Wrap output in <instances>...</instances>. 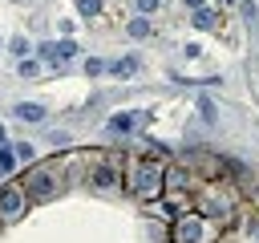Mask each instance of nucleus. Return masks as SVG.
<instances>
[{"mask_svg": "<svg viewBox=\"0 0 259 243\" xmlns=\"http://www.w3.org/2000/svg\"><path fill=\"white\" fill-rule=\"evenodd\" d=\"M198 113H202V122H214V117H219V113H214V101H210V97H202V101H198Z\"/></svg>", "mask_w": 259, "mask_h": 243, "instance_id": "nucleus-12", "label": "nucleus"}, {"mask_svg": "<svg viewBox=\"0 0 259 243\" xmlns=\"http://www.w3.org/2000/svg\"><path fill=\"white\" fill-rule=\"evenodd\" d=\"M174 243H206V219L202 215H182L174 223Z\"/></svg>", "mask_w": 259, "mask_h": 243, "instance_id": "nucleus-3", "label": "nucleus"}, {"mask_svg": "<svg viewBox=\"0 0 259 243\" xmlns=\"http://www.w3.org/2000/svg\"><path fill=\"white\" fill-rule=\"evenodd\" d=\"M162 186H166V170H162V162H158V158H146V162L134 170L130 190H134L138 198H154V194H162Z\"/></svg>", "mask_w": 259, "mask_h": 243, "instance_id": "nucleus-1", "label": "nucleus"}, {"mask_svg": "<svg viewBox=\"0 0 259 243\" xmlns=\"http://www.w3.org/2000/svg\"><path fill=\"white\" fill-rule=\"evenodd\" d=\"M89 182L93 186H113L117 182V154H97L93 170H89Z\"/></svg>", "mask_w": 259, "mask_h": 243, "instance_id": "nucleus-4", "label": "nucleus"}, {"mask_svg": "<svg viewBox=\"0 0 259 243\" xmlns=\"http://www.w3.org/2000/svg\"><path fill=\"white\" fill-rule=\"evenodd\" d=\"M0 146H4V126H0Z\"/></svg>", "mask_w": 259, "mask_h": 243, "instance_id": "nucleus-20", "label": "nucleus"}, {"mask_svg": "<svg viewBox=\"0 0 259 243\" xmlns=\"http://www.w3.org/2000/svg\"><path fill=\"white\" fill-rule=\"evenodd\" d=\"M16 117H20V122H45V109H40L36 101H20V105H16Z\"/></svg>", "mask_w": 259, "mask_h": 243, "instance_id": "nucleus-7", "label": "nucleus"}, {"mask_svg": "<svg viewBox=\"0 0 259 243\" xmlns=\"http://www.w3.org/2000/svg\"><path fill=\"white\" fill-rule=\"evenodd\" d=\"M85 73H89V77H101V73H105V61L89 57V61H85Z\"/></svg>", "mask_w": 259, "mask_h": 243, "instance_id": "nucleus-13", "label": "nucleus"}, {"mask_svg": "<svg viewBox=\"0 0 259 243\" xmlns=\"http://www.w3.org/2000/svg\"><path fill=\"white\" fill-rule=\"evenodd\" d=\"M24 211V190L20 186H0V219H16Z\"/></svg>", "mask_w": 259, "mask_h": 243, "instance_id": "nucleus-5", "label": "nucleus"}, {"mask_svg": "<svg viewBox=\"0 0 259 243\" xmlns=\"http://www.w3.org/2000/svg\"><path fill=\"white\" fill-rule=\"evenodd\" d=\"M36 69H40V65H36V61H28V57H24V61H20V77H36Z\"/></svg>", "mask_w": 259, "mask_h": 243, "instance_id": "nucleus-16", "label": "nucleus"}, {"mask_svg": "<svg viewBox=\"0 0 259 243\" xmlns=\"http://www.w3.org/2000/svg\"><path fill=\"white\" fill-rule=\"evenodd\" d=\"M28 158H32V146H28V142H24V146H16V162H28Z\"/></svg>", "mask_w": 259, "mask_h": 243, "instance_id": "nucleus-17", "label": "nucleus"}, {"mask_svg": "<svg viewBox=\"0 0 259 243\" xmlns=\"http://www.w3.org/2000/svg\"><path fill=\"white\" fill-rule=\"evenodd\" d=\"M130 36H150V20L146 16H134L130 20Z\"/></svg>", "mask_w": 259, "mask_h": 243, "instance_id": "nucleus-11", "label": "nucleus"}, {"mask_svg": "<svg viewBox=\"0 0 259 243\" xmlns=\"http://www.w3.org/2000/svg\"><path fill=\"white\" fill-rule=\"evenodd\" d=\"M77 8H81L85 16H97V12H101V0H77Z\"/></svg>", "mask_w": 259, "mask_h": 243, "instance_id": "nucleus-14", "label": "nucleus"}, {"mask_svg": "<svg viewBox=\"0 0 259 243\" xmlns=\"http://www.w3.org/2000/svg\"><path fill=\"white\" fill-rule=\"evenodd\" d=\"M12 166H16V154H12V150H4V146H0V170H12Z\"/></svg>", "mask_w": 259, "mask_h": 243, "instance_id": "nucleus-15", "label": "nucleus"}, {"mask_svg": "<svg viewBox=\"0 0 259 243\" xmlns=\"http://www.w3.org/2000/svg\"><path fill=\"white\" fill-rule=\"evenodd\" d=\"M194 28H219V12H210V8H194Z\"/></svg>", "mask_w": 259, "mask_h": 243, "instance_id": "nucleus-8", "label": "nucleus"}, {"mask_svg": "<svg viewBox=\"0 0 259 243\" xmlns=\"http://www.w3.org/2000/svg\"><path fill=\"white\" fill-rule=\"evenodd\" d=\"M186 4H190V8H202V0H186Z\"/></svg>", "mask_w": 259, "mask_h": 243, "instance_id": "nucleus-19", "label": "nucleus"}, {"mask_svg": "<svg viewBox=\"0 0 259 243\" xmlns=\"http://www.w3.org/2000/svg\"><path fill=\"white\" fill-rule=\"evenodd\" d=\"M73 53H77V45H73V40H53V45H40V57H45V61H53V65L69 61Z\"/></svg>", "mask_w": 259, "mask_h": 243, "instance_id": "nucleus-6", "label": "nucleus"}, {"mask_svg": "<svg viewBox=\"0 0 259 243\" xmlns=\"http://www.w3.org/2000/svg\"><path fill=\"white\" fill-rule=\"evenodd\" d=\"M57 190H61V178H57L53 166H36V170H28V198L45 202V198H53Z\"/></svg>", "mask_w": 259, "mask_h": 243, "instance_id": "nucleus-2", "label": "nucleus"}, {"mask_svg": "<svg viewBox=\"0 0 259 243\" xmlns=\"http://www.w3.org/2000/svg\"><path fill=\"white\" fill-rule=\"evenodd\" d=\"M134 126H138L134 113H117V117H109V130H113V134H130Z\"/></svg>", "mask_w": 259, "mask_h": 243, "instance_id": "nucleus-9", "label": "nucleus"}, {"mask_svg": "<svg viewBox=\"0 0 259 243\" xmlns=\"http://www.w3.org/2000/svg\"><path fill=\"white\" fill-rule=\"evenodd\" d=\"M105 69H113L117 77H130V73L138 69V61H134V57H121V61H113V65H105Z\"/></svg>", "mask_w": 259, "mask_h": 243, "instance_id": "nucleus-10", "label": "nucleus"}, {"mask_svg": "<svg viewBox=\"0 0 259 243\" xmlns=\"http://www.w3.org/2000/svg\"><path fill=\"white\" fill-rule=\"evenodd\" d=\"M158 8V0H138V12H154Z\"/></svg>", "mask_w": 259, "mask_h": 243, "instance_id": "nucleus-18", "label": "nucleus"}]
</instances>
